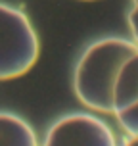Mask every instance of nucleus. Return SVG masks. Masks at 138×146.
Returning <instances> with one entry per match:
<instances>
[{"mask_svg": "<svg viewBox=\"0 0 138 146\" xmlns=\"http://www.w3.org/2000/svg\"><path fill=\"white\" fill-rule=\"evenodd\" d=\"M138 52L132 40L108 36L81 54L73 71V90L81 104L100 113H113V85L123 64Z\"/></svg>", "mask_w": 138, "mask_h": 146, "instance_id": "f257e3e1", "label": "nucleus"}, {"mask_svg": "<svg viewBox=\"0 0 138 146\" xmlns=\"http://www.w3.org/2000/svg\"><path fill=\"white\" fill-rule=\"evenodd\" d=\"M0 146H38V140L23 117L0 111Z\"/></svg>", "mask_w": 138, "mask_h": 146, "instance_id": "39448f33", "label": "nucleus"}, {"mask_svg": "<svg viewBox=\"0 0 138 146\" xmlns=\"http://www.w3.org/2000/svg\"><path fill=\"white\" fill-rule=\"evenodd\" d=\"M113 115L131 137L138 135V52L117 73L113 85Z\"/></svg>", "mask_w": 138, "mask_h": 146, "instance_id": "20e7f679", "label": "nucleus"}, {"mask_svg": "<svg viewBox=\"0 0 138 146\" xmlns=\"http://www.w3.org/2000/svg\"><path fill=\"white\" fill-rule=\"evenodd\" d=\"M42 146H117V140L111 127L96 115L69 113L50 125Z\"/></svg>", "mask_w": 138, "mask_h": 146, "instance_id": "7ed1b4c3", "label": "nucleus"}, {"mask_svg": "<svg viewBox=\"0 0 138 146\" xmlns=\"http://www.w3.org/2000/svg\"><path fill=\"white\" fill-rule=\"evenodd\" d=\"M127 21H129V29L132 35V42L138 46V0H132V8L127 15Z\"/></svg>", "mask_w": 138, "mask_h": 146, "instance_id": "423d86ee", "label": "nucleus"}, {"mask_svg": "<svg viewBox=\"0 0 138 146\" xmlns=\"http://www.w3.org/2000/svg\"><path fill=\"white\" fill-rule=\"evenodd\" d=\"M38 35L19 8L0 2V81L17 79L36 64Z\"/></svg>", "mask_w": 138, "mask_h": 146, "instance_id": "f03ea898", "label": "nucleus"}, {"mask_svg": "<svg viewBox=\"0 0 138 146\" xmlns=\"http://www.w3.org/2000/svg\"><path fill=\"white\" fill-rule=\"evenodd\" d=\"M123 146H138V135L136 137H129V139L123 142Z\"/></svg>", "mask_w": 138, "mask_h": 146, "instance_id": "0eeeda50", "label": "nucleus"}]
</instances>
